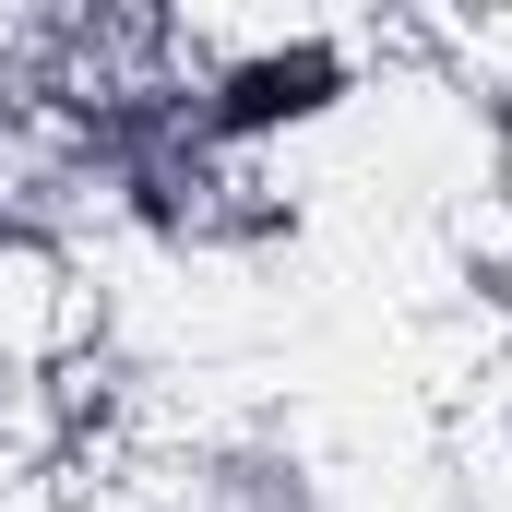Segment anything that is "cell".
Wrapping results in <instances>:
<instances>
[{"label": "cell", "instance_id": "cell-1", "mask_svg": "<svg viewBox=\"0 0 512 512\" xmlns=\"http://www.w3.org/2000/svg\"><path fill=\"white\" fill-rule=\"evenodd\" d=\"M48 155H60V179H72L96 215H120V227L167 239V251L239 227V167L215 155V131H203V108H191V72L120 60V72L72 84Z\"/></svg>", "mask_w": 512, "mask_h": 512}, {"label": "cell", "instance_id": "cell-2", "mask_svg": "<svg viewBox=\"0 0 512 512\" xmlns=\"http://www.w3.org/2000/svg\"><path fill=\"white\" fill-rule=\"evenodd\" d=\"M346 96H358V48H346L334 24H286V36H251V48H227V60L191 72V108H203V131H215L227 167L334 131Z\"/></svg>", "mask_w": 512, "mask_h": 512}, {"label": "cell", "instance_id": "cell-3", "mask_svg": "<svg viewBox=\"0 0 512 512\" xmlns=\"http://www.w3.org/2000/svg\"><path fill=\"white\" fill-rule=\"evenodd\" d=\"M143 512H346V501H334V477H322L310 441H286V429H215V441H191L167 465V489Z\"/></svg>", "mask_w": 512, "mask_h": 512}, {"label": "cell", "instance_id": "cell-4", "mask_svg": "<svg viewBox=\"0 0 512 512\" xmlns=\"http://www.w3.org/2000/svg\"><path fill=\"white\" fill-rule=\"evenodd\" d=\"M429 512H489V501H429Z\"/></svg>", "mask_w": 512, "mask_h": 512}]
</instances>
